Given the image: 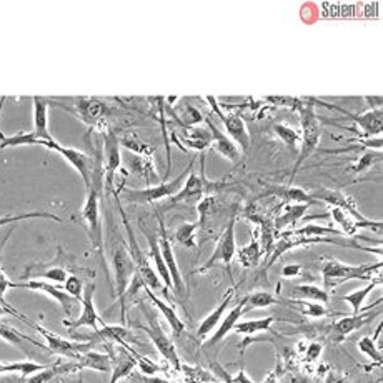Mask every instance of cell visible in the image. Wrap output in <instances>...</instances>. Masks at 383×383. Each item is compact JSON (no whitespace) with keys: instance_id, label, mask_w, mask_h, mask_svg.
Listing matches in <instances>:
<instances>
[{"instance_id":"obj_1","label":"cell","mask_w":383,"mask_h":383,"mask_svg":"<svg viewBox=\"0 0 383 383\" xmlns=\"http://www.w3.org/2000/svg\"><path fill=\"white\" fill-rule=\"evenodd\" d=\"M102 195H104V187L91 185L87 190V198H85L82 212H80V219H82L84 227L87 230L88 238H91V245L93 252L99 253V258L104 265V270L107 272L105 265V255H104V232H102V219H100V202Z\"/></svg>"},{"instance_id":"obj_2","label":"cell","mask_w":383,"mask_h":383,"mask_svg":"<svg viewBox=\"0 0 383 383\" xmlns=\"http://www.w3.org/2000/svg\"><path fill=\"white\" fill-rule=\"evenodd\" d=\"M300 125H302V134H300V152L299 159H297L295 165H293L292 177H290V185H293V178L297 177L302 165L305 164L306 159L312 157V153L318 148L322 139V120L318 118V115L315 114L313 104H300Z\"/></svg>"},{"instance_id":"obj_3","label":"cell","mask_w":383,"mask_h":383,"mask_svg":"<svg viewBox=\"0 0 383 383\" xmlns=\"http://www.w3.org/2000/svg\"><path fill=\"white\" fill-rule=\"evenodd\" d=\"M195 160H197V155L192 157L189 165H187V167L182 170V173H178L173 180H165L162 182V184L148 185L147 189H127V187H123V189L118 192H120L122 197L129 203H155L159 202V200L172 198L173 195L184 187L187 177L190 175L192 169H194Z\"/></svg>"},{"instance_id":"obj_4","label":"cell","mask_w":383,"mask_h":383,"mask_svg":"<svg viewBox=\"0 0 383 383\" xmlns=\"http://www.w3.org/2000/svg\"><path fill=\"white\" fill-rule=\"evenodd\" d=\"M382 270V260L378 263H364V265H348L335 258H325L322 263V276L325 290L338 287L348 280H370L373 272Z\"/></svg>"},{"instance_id":"obj_5","label":"cell","mask_w":383,"mask_h":383,"mask_svg":"<svg viewBox=\"0 0 383 383\" xmlns=\"http://www.w3.org/2000/svg\"><path fill=\"white\" fill-rule=\"evenodd\" d=\"M139 306L140 310H142V313L146 315V320H147L146 325H139V327L146 331L148 338H150V342L155 345L157 352H159L170 365H172L173 370H175V372H180L182 364H180V357H178V352L175 348V343H173V340L165 334V330L162 329L159 318H157V313L148 308L143 302H139Z\"/></svg>"},{"instance_id":"obj_6","label":"cell","mask_w":383,"mask_h":383,"mask_svg":"<svg viewBox=\"0 0 383 383\" xmlns=\"http://www.w3.org/2000/svg\"><path fill=\"white\" fill-rule=\"evenodd\" d=\"M238 205H233L232 210H230V217L225 224V227L220 233L219 242H217L214 252H212L208 260L203 263L202 267H198L195 270V274H205L207 270H210L212 267L217 265V263H224L228 268L230 274V263H232L233 257L237 253V240H235V225H237V214H238ZM232 275V274H230Z\"/></svg>"},{"instance_id":"obj_7","label":"cell","mask_w":383,"mask_h":383,"mask_svg":"<svg viewBox=\"0 0 383 383\" xmlns=\"http://www.w3.org/2000/svg\"><path fill=\"white\" fill-rule=\"evenodd\" d=\"M118 210H120L123 227H125V232H127V240H129V242H127V249H129L132 260H134V265H135V270H137V275L140 276V280L143 282V287L150 288V290H162V282H160L159 275H157V272L153 270L150 262H148L147 253L143 252L142 247L139 245L137 238H135V235H134V230H132V225L129 222V219H127L123 208L120 207V203H118Z\"/></svg>"},{"instance_id":"obj_8","label":"cell","mask_w":383,"mask_h":383,"mask_svg":"<svg viewBox=\"0 0 383 383\" xmlns=\"http://www.w3.org/2000/svg\"><path fill=\"white\" fill-rule=\"evenodd\" d=\"M112 270H114V297L120 299L129 287L137 270L132 260L129 249L123 240L114 238L112 240Z\"/></svg>"},{"instance_id":"obj_9","label":"cell","mask_w":383,"mask_h":383,"mask_svg":"<svg viewBox=\"0 0 383 383\" xmlns=\"http://www.w3.org/2000/svg\"><path fill=\"white\" fill-rule=\"evenodd\" d=\"M153 214L157 217V224H159V247L162 258H164L165 265L169 268L170 279H172V290L180 300L189 299V290H187V285L184 276L180 274V268H178L175 253H173L172 244H170V237L167 233V228H165V222L162 219L159 208H153Z\"/></svg>"},{"instance_id":"obj_10","label":"cell","mask_w":383,"mask_h":383,"mask_svg":"<svg viewBox=\"0 0 383 383\" xmlns=\"http://www.w3.org/2000/svg\"><path fill=\"white\" fill-rule=\"evenodd\" d=\"M17 318H20V320H22L24 323H27L29 327H32L33 330H37L38 334H40L42 337L45 338L47 348H49V350L52 352L54 355L69 357V359H72V360H77V359H79L80 353L92 350V348L95 347V345L91 343V342H69V340L61 337V335H55V334H52V331L44 329L40 323L29 320V318H25L24 315L19 313V312H17Z\"/></svg>"},{"instance_id":"obj_11","label":"cell","mask_w":383,"mask_h":383,"mask_svg":"<svg viewBox=\"0 0 383 383\" xmlns=\"http://www.w3.org/2000/svg\"><path fill=\"white\" fill-rule=\"evenodd\" d=\"M40 146L45 147L47 150H50V152H57L63 160L69 162L72 167L75 169V172L82 177L85 187H87V189H91L93 165H95V157L87 155V153L82 150H77V148L63 147L58 142H55V140H50V142H42Z\"/></svg>"},{"instance_id":"obj_12","label":"cell","mask_w":383,"mask_h":383,"mask_svg":"<svg viewBox=\"0 0 383 383\" xmlns=\"http://www.w3.org/2000/svg\"><path fill=\"white\" fill-rule=\"evenodd\" d=\"M207 102L210 104V107H212V110H214V114L217 115V117L222 120L225 130H227V134H228V137L235 142V146L240 148L242 152L249 150L250 134H249V129H247L244 118L237 114L225 112V110L220 107L219 100L214 99V97H207Z\"/></svg>"},{"instance_id":"obj_13","label":"cell","mask_w":383,"mask_h":383,"mask_svg":"<svg viewBox=\"0 0 383 383\" xmlns=\"http://www.w3.org/2000/svg\"><path fill=\"white\" fill-rule=\"evenodd\" d=\"M93 295H95V283L88 282L84 287V295H82V312H80L77 320H63V327H67L70 331L79 330V329H91L92 331H99V327L105 325V322L102 320V317L97 312L95 304H93Z\"/></svg>"},{"instance_id":"obj_14","label":"cell","mask_w":383,"mask_h":383,"mask_svg":"<svg viewBox=\"0 0 383 383\" xmlns=\"http://www.w3.org/2000/svg\"><path fill=\"white\" fill-rule=\"evenodd\" d=\"M380 304H382V300H378L373 305H370L367 308V312H364V310H361V312L357 315H343V318H340V320H337L334 325H331V330L329 335L330 342L331 343H342L345 338L350 337L353 331L360 330L361 327L368 325V323L372 322L377 315H380V312H373V306H378Z\"/></svg>"},{"instance_id":"obj_15","label":"cell","mask_w":383,"mask_h":383,"mask_svg":"<svg viewBox=\"0 0 383 383\" xmlns=\"http://www.w3.org/2000/svg\"><path fill=\"white\" fill-rule=\"evenodd\" d=\"M320 102L322 105H325V107H329L331 110H335V112L343 114L345 117L352 118L353 122L357 123V129L360 132V137H367V139H373V137H382V129H383V112L382 109H375V110H368L367 114H352L347 112V110L338 107V105H330L327 104V102Z\"/></svg>"},{"instance_id":"obj_16","label":"cell","mask_w":383,"mask_h":383,"mask_svg":"<svg viewBox=\"0 0 383 383\" xmlns=\"http://www.w3.org/2000/svg\"><path fill=\"white\" fill-rule=\"evenodd\" d=\"M222 187L224 185H220L219 182L207 180L205 175H203V172L200 173V175H197V173L192 170L190 175L187 177L184 187H182V189L178 190L175 195H173L172 200H170V205H177V203L187 202V200L205 197V195H212L210 192L220 190Z\"/></svg>"},{"instance_id":"obj_17","label":"cell","mask_w":383,"mask_h":383,"mask_svg":"<svg viewBox=\"0 0 383 383\" xmlns=\"http://www.w3.org/2000/svg\"><path fill=\"white\" fill-rule=\"evenodd\" d=\"M12 288H25V290H33V292L45 293L47 297L54 299L58 305L62 306L63 313L67 315V320L72 318V308H74L77 300L72 299V297L65 290H63V288H58L52 283L45 282V280H37V279L25 280V282H14Z\"/></svg>"},{"instance_id":"obj_18","label":"cell","mask_w":383,"mask_h":383,"mask_svg":"<svg viewBox=\"0 0 383 383\" xmlns=\"http://www.w3.org/2000/svg\"><path fill=\"white\" fill-rule=\"evenodd\" d=\"M61 107V105H58ZM67 112L74 114L79 120L87 123L88 127H99L102 122L105 120L109 109L105 104H102L99 99L93 97H82V99H75V104L72 107H62Z\"/></svg>"},{"instance_id":"obj_19","label":"cell","mask_w":383,"mask_h":383,"mask_svg":"<svg viewBox=\"0 0 383 383\" xmlns=\"http://www.w3.org/2000/svg\"><path fill=\"white\" fill-rule=\"evenodd\" d=\"M313 200H322V202L329 203L330 207H337L340 210L347 212L352 219H355L360 224H372L373 220H368L367 217L361 215V212L357 207L355 200L348 195L342 194L340 190H331V189H315L313 194H310Z\"/></svg>"},{"instance_id":"obj_20","label":"cell","mask_w":383,"mask_h":383,"mask_svg":"<svg viewBox=\"0 0 383 383\" xmlns=\"http://www.w3.org/2000/svg\"><path fill=\"white\" fill-rule=\"evenodd\" d=\"M104 157H105V190L110 192L114 185L115 172L120 169V142L115 130L107 129L104 134Z\"/></svg>"},{"instance_id":"obj_21","label":"cell","mask_w":383,"mask_h":383,"mask_svg":"<svg viewBox=\"0 0 383 383\" xmlns=\"http://www.w3.org/2000/svg\"><path fill=\"white\" fill-rule=\"evenodd\" d=\"M0 338L3 340V342H7L8 345H12V347L19 348L20 352H24L25 355H31L32 359H36V357L40 355V352L36 350V348H40V350L50 352L49 348H47V345H40L36 340L27 337V335L20 334L19 330L12 329L10 325H7V323H0ZM52 353V352H50Z\"/></svg>"},{"instance_id":"obj_22","label":"cell","mask_w":383,"mask_h":383,"mask_svg":"<svg viewBox=\"0 0 383 383\" xmlns=\"http://www.w3.org/2000/svg\"><path fill=\"white\" fill-rule=\"evenodd\" d=\"M205 122H207V129L210 130L212 134V146H210L212 150L220 153V155H224L225 159L232 162L240 160V148L235 146V142H233L230 137H227V134H224L210 117H205Z\"/></svg>"},{"instance_id":"obj_23","label":"cell","mask_w":383,"mask_h":383,"mask_svg":"<svg viewBox=\"0 0 383 383\" xmlns=\"http://www.w3.org/2000/svg\"><path fill=\"white\" fill-rule=\"evenodd\" d=\"M140 230H142V233L147 238L148 249H150L153 263H155V272H157V275H159L160 282L165 285V288H167V290H172V279H170L169 268H167V265H165L164 258H162L160 247H159V237H157V233H153L150 228H146V225L142 224V220H140Z\"/></svg>"},{"instance_id":"obj_24","label":"cell","mask_w":383,"mask_h":383,"mask_svg":"<svg viewBox=\"0 0 383 383\" xmlns=\"http://www.w3.org/2000/svg\"><path fill=\"white\" fill-rule=\"evenodd\" d=\"M233 295H235V288H233V287H232V288H228L227 293H225V295H224L222 302H220V305L217 306V308L214 310V312H210V313H208L207 317L203 318L202 322H200L198 330H197V337H198L200 340L207 338L208 335H212V334H214L217 327H219V323L222 322V318H224L225 312H227L228 305L232 304Z\"/></svg>"},{"instance_id":"obj_25","label":"cell","mask_w":383,"mask_h":383,"mask_svg":"<svg viewBox=\"0 0 383 383\" xmlns=\"http://www.w3.org/2000/svg\"><path fill=\"white\" fill-rule=\"evenodd\" d=\"M247 297H249V295H245L244 299L240 300V304H238L237 306H233V308L230 310V312L227 313V317L222 318V322H220V325L215 329L214 335H212V337L207 340L205 347H214V345L222 342V340L225 337H227L230 331H233V329H235L237 323L240 322V317L245 313Z\"/></svg>"},{"instance_id":"obj_26","label":"cell","mask_w":383,"mask_h":383,"mask_svg":"<svg viewBox=\"0 0 383 383\" xmlns=\"http://www.w3.org/2000/svg\"><path fill=\"white\" fill-rule=\"evenodd\" d=\"M110 357H112V370H110L112 375H110L109 383H118L123 378L129 377L135 370V367H137V361H135L134 355L125 347H122V345L117 353L110 350Z\"/></svg>"},{"instance_id":"obj_27","label":"cell","mask_w":383,"mask_h":383,"mask_svg":"<svg viewBox=\"0 0 383 383\" xmlns=\"http://www.w3.org/2000/svg\"><path fill=\"white\" fill-rule=\"evenodd\" d=\"M142 290L148 297L150 304L153 306H155V308L159 310V312L162 313V317H164L165 320H167V323L170 325V329H172V331H173V335H177V337H178V335L184 334L185 322L182 320L180 317H178V313L175 312V308H173V306L170 305V304H167V302H165V300H162L159 295H155V293H153V290H150V288L143 287Z\"/></svg>"},{"instance_id":"obj_28","label":"cell","mask_w":383,"mask_h":383,"mask_svg":"<svg viewBox=\"0 0 383 383\" xmlns=\"http://www.w3.org/2000/svg\"><path fill=\"white\" fill-rule=\"evenodd\" d=\"M33 134L37 135L42 142H50L54 140L49 132V102L44 99L33 97Z\"/></svg>"},{"instance_id":"obj_29","label":"cell","mask_w":383,"mask_h":383,"mask_svg":"<svg viewBox=\"0 0 383 383\" xmlns=\"http://www.w3.org/2000/svg\"><path fill=\"white\" fill-rule=\"evenodd\" d=\"M77 365H79V370L82 368H91L95 370V372L107 373L112 370V357L110 353H100L95 350H88L80 353L79 359L75 360Z\"/></svg>"},{"instance_id":"obj_30","label":"cell","mask_w":383,"mask_h":383,"mask_svg":"<svg viewBox=\"0 0 383 383\" xmlns=\"http://www.w3.org/2000/svg\"><path fill=\"white\" fill-rule=\"evenodd\" d=\"M288 299H297V300H308V302H317V304L327 305L330 302V293L325 288L317 287V285H292L290 293H288Z\"/></svg>"},{"instance_id":"obj_31","label":"cell","mask_w":383,"mask_h":383,"mask_svg":"<svg viewBox=\"0 0 383 383\" xmlns=\"http://www.w3.org/2000/svg\"><path fill=\"white\" fill-rule=\"evenodd\" d=\"M279 304H283L288 308L295 310L304 317L310 318H323L327 315H330L327 306L323 304H317V302H308V300H297V299H280Z\"/></svg>"},{"instance_id":"obj_32","label":"cell","mask_w":383,"mask_h":383,"mask_svg":"<svg viewBox=\"0 0 383 383\" xmlns=\"http://www.w3.org/2000/svg\"><path fill=\"white\" fill-rule=\"evenodd\" d=\"M182 142L187 147L194 148L197 152H205L212 146V134L208 129H200V127H192L182 132Z\"/></svg>"},{"instance_id":"obj_33","label":"cell","mask_w":383,"mask_h":383,"mask_svg":"<svg viewBox=\"0 0 383 383\" xmlns=\"http://www.w3.org/2000/svg\"><path fill=\"white\" fill-rule=\"evenodd\" d=\"M310 203H288L287 207L283 208V212L275 219V230H282L283 227H288V225H295L304 219L306 210H308Z\"/></svg>"},{"instance_id":"obj_34","label":"cell","mask_w":383,"mask_h":383,"mask_svg":"<svg viewBox=\"0 0 383 383\" xmlns=\"http://www.w3.org/2000/svg\"><path fill=\"white\" fill-rule=\"evenodd\" d=\"M42 140L37 137L33 132H17L14 135H6L0 132V148H14V147H25V146H40Z\"/></svg>"},{"instance_id":"obj_35","label":"cell","mask_w":383,"mask_h":383,"mask_svg":"<svg viewBox=\"0 0 383 383\" xmlns=\"http://www.w3.org/2000/svg\"><path fill=\"white\" fill-rule=\"evenodd\" d=\"M275 322H285V320H282V318H276V317H274V315H270V317L257 318V320L238 322L233 330H235L237 334H244V335H249V337H252V335L260 334V331H268Z\"/></svg>"},{"instance_id":"obj_36","label":"cell","mask_w":383,"mask_h":383,"mask_svg":"<svg viewBox=\"0 0 383 383\" xmlns=\"http://www.w3.org/2000/svg\"><path fill=\"white\" fill-rule=\"evenodd\" d=\"M130 169L132 172L139 173L147 180V184L150 185L152 180L159 178V172H157L155 164H153V157L146 155H132L130 157Z\"/></svg>"},{"instance_id":"obj_37","label":"cell","mask_w":383,"mask_h":383,"mask_svg":"<svg viewBox=\"0 0 383 383\" xmlns=\"http://www.w3.org/2000/svg\"><path fill=\"white\" fill-rule=\"evenodd\" d=\"M237 258L244 268H255L260 263L262 258V249H260V240L258 238H252L249 245H245L244 249L237 250Z\"/></svg>"},{"instance_id":"obj_38","label":"cell","mask_w":383,"mask_h":383,"mask_svg":"<svg viewBox=\"0 0 383 383\" xmlns=\"http://www.w3.org/2000/svg\"><path fill=\"white\" fill-rule=\"evenodd\" d=\"M380 283H382V275H378L375 280H372V282L367 285V287H364V288H360V290H355V292L348 293V295L342 297V300L347 302V304L352 306V310H353L352 315L360 313L361 310H364V304H365V300H367V297L370 295V292L375 290L377 285H380Z\"/></svg>"},{"instance_id":"obj_39","label":"cell","mask_w":383,"mask_h":383,"mask_svg":"<svg viewBox=\"0 0 383 383\" xmlns=\"http://www.w3.org/2000/svg\"><path fill=\"white\" fill-rule=\"evenodd\" d=\"M268 194H274L276 197H282L283 200H287L288 203H315L313 197L310 194H306L304 189L300 187H293V185H287V187H275L272 189Z\"/></svg>"},{"instance_id":"obj_40","label":"cell","mask_w":383,"mask_h":383,"mask_svg":"<svg viewBox=\"0 0 383 383\" xmlns=\"http://www.w3.org/2000/svg\"><path fill=\"white\" fill-rule=\"evenodd\" d=\"M118 142H120L122 147H125L127 150L134 153V155L152 157L153 150H155L152 146H148V143L143 142L135 132H127V134H123L122 137H118Z\"/></svg>"},{"instance_id":"obj_41","label":"cell","mask_w":383,"mask_h":383,"mask_svg":"<svg viewBox=\"0 0 383 383\" xmlns=\"http://www.w3.org/2000/svg\"><path fill=\"white\" fill-rule=\"evenodd\" d=\"M382 334V323L378 325V329L375 331V335L373 337H361L359 340V343H357V347H359V350L364 353V355H367L370 360L373 361V364L378 365V367H382V361H383V357H382V352L380 348H378L377 345V337Z\"/></svg>"},{"instance_id":"obj_42","label":"cell","mask_w":383,"mask_h":383,"mask_svg":"<svg viewBox=\"0 0 383 383\" xmlns=\"http://www.w3.org/2000/svg\"><path fill=\"white\" fill-rule=\"evenodd\" d=\"M45 365L37 364V361H10V364H0V375L3 373H20L22 377L33 375V373L44 370Z\"/></svg>"},{"instance_id":"obj_43","label":"cell","mask_w":383,"mask_h":383,"mask_svg":"<svg viewBox=\"0 0 383 383\" xmlns=\"http://www.w3.org/2000/svg\"><path fill=\"white\" fill-rule=\"evenodd\" d=\"M198 222H185L175 230V242L187 249H198L197 245Z\"/></svg>"},{"instance_id":"obj_44","label":"cell","mask_w":383,"mask_h":383,"mask_svg":"<svg viewBox=\"0 0 383 383\" xmlns=\"http://www.w3.org/2000/svg\"><path fill=\"white\" fill-rule=\"evenodd\" d=\"M32 219H49V220H55V222H63L58 215L50 214V212L45 210H32V212H25V214H19V215H3L0 217V227H6V225L12 224H19L24 222V220H32Z\"/></svg>"},{"instance_id":"obj_45","label":"cell","mask_w":383,"mask_h":383,"mask_svg":"<svg viewBox=\"0 0 383 383\" xmlns=\"http://www.w3.org/2000/svg\"><path fill=\"white\" fill-rule=\"evenodd\" d=\"M280 297H275L274 293L270 292H255L250 293L247 297V306L245 312H250V310H260V308H267V306L279 304Z\"/></svg>"},{"instance_id":"obj_46","label":"cell","mask_w":383,"mask_h":383,"mask_svg":"<svg viewBox=\"0 0 383 383\" xmlns=\"http://www.w3.org/2000/svg\"><path fill=\"white\" fill-rule=\"evenodd\" d=\"M272 129H274L275 134L282 139V142L288 148H295L297 146H300V134L293 129V127L285 125V123H275Z\"/></svg>"},{"instance_id":"obj_47","label":"cell","mask_w":383,"mask_h":383,"mask_svg":"<svg viewBox=\"0 0 383 383\" xmlns=\"http://www.w3.org/2000/svg\"><path fill=\"white\" fill-rule=\"evenodd\" d=\"M293 233H297V235H304V237H325V235L343 237V233L340 232V230H335L330 227H320V225H306L304 228L293 230Z\"/></svg>"},{"instance_id":"obj_48","label":"cell","mask_w":383,"mask_h":383,"mask_svg":"<svg viewBox=\"0 0 383 383\" xmlns=\"http://www.w3.org/2000/svg\"><path fill=\"white\" fill-rule=\"evenodd\" d=\"M84 287L82 280L79 279L77 275H69L67 276L65 283H63V290H65L72 299H75L77 302H82V295H84Z\"/></svg>"},{"instance_id":"obj_49","label":"cell","mask_w":383,"mask_h":383,"mask_svg":"<svg viewBox=\"0 0 383 383\" xmlns=\"http://www.w3.org/2000/svg\"><path fill=\"white\" fill-rule=\"evenodd\" d=\"M382 160V155L380 153H378V155H375V153H373V150H370V152H365L364 155L360 157L359 162H357L355 165H353L352 170L355 173H361V172H367V170H370L373 167V165L377 164V162H380Z\"/></svg>"},{"instance_id":"obj_50","label":"cell","mask_w":383,"mask_h":383,"mask_svg":"<svg viewBox=\"0 0 383 383\" xmlns=\"http://www.w3.org/2000/svg\"><path fill=\"white\" fill-rule=\"evenodd\" d=\"M184 372H185V377L194 383H214L215 382V377L203 368H194V367H189V365H185Z\"/></svg>"},{"instance_id":"obj_51","label":"cell","mask_w":383,"mask_h":383,"mask_svg":"<svg viewBox=\"0 0 383 383\" xmlns=\"http://www.w3.org/2000/svg\"><path fill=\"white\" fill-rule=\"evenodd\" d=\"M180 118L184 122V125H197V123L203 120L202 114L195 107H192L190 104L180 105Z\"/></svg>"},{"instance_id":"obj_52","label":"cell","mask_w":383,"mask_h":383,"mask_svg":"<svg viewBox=\"0 0 383 383\" xmlns=\"http://www.w3.org/2000/svg\"><path fill=\"white\" fill-rule=\"evenodd\" d=\"M37 276H40L42 280H50V282H55V283H65L67 280V270L62 267H52L49 268V270L42 272V274H38Z\"/></svg>"},{"instance_id":"obj_53","label":"cell","mask_w":383,"mask_h":383,"mask_svg":"<svg viewBox=\"0 0 383 383\" xmlns=\"http://www.w3.org/2000/svg\"><path fill=\"white\" fill-rule=\"evenodd\" d=\"M323 352V343L320 342H312L310 345H306L305 348V359L308 364H312V361L318 360V357L322 355Z\"/></svg>"},{"instance_id":"obj_54","label":"cell","mask_w":383,"mask_h":383,"mask_svg":"<svg viewBox=\"0 0 383 383\" xmlns=\"http://www.w3.org/2000/svg\"><path fill=\"white\" fill-rule=\"evenodd\" d=\"M302 272H304V267L300 263H288L282 268V276L283 279H295V276H300Z\"/></svg>"},{"instance_id":"obj_55","label":"cell","mask_w":383,"mask_h":383,"mask_svg":"<svg viewBox=\"0 0 383 383\" xmlns=\"http://www.w3.org/2000/svg\"><path fill=\"white\" fill-rule=\"evenodd\" d=\"M325 383H347V380H345V377H340L338 373L330 372L329 377H327Z\"/></svg>"},{"instance_id":"obj_56","label":"cell","mask_w":383,"mask_h":383,"mask_svg":"<svg viewBox=\"0 0 383 383\" xmlns=\"http://www.w3.org/2000/svg\"><path fill=\"white\" fill-rule=\"evenodd\" d=\"M263 383H279V367L274 368L270 373H268Z\"/></svg>"},{"instance_id":"obj_57","label":"cell","mask_w":383,"mask_h":383,"mask_svg":"<svg viewBox=\"0 0 383 383\" xmlns=\"http://www.w3.org/2000/svg\"><path fill=\"white\" fill-rule=\"evenodd\" d=\"M142 382L143 383H170L169 380H165V378H160V377H143Z\"/></svg>"},{"instance_id":"obj_58","label":"cell","mask_w":383,"mask_h":383,"mask_svg":"<svg viewBox=\"0 0 383 383\" xmlns=\"http://www.w3.org/2000/svg\"><path fill=\"white\" fill-rule=\"evenodd\" d=\"M293 382H295V383H312V380H310V378L305 377V375H297L295 378H293Z\"/></svg>"}]
</instances>
